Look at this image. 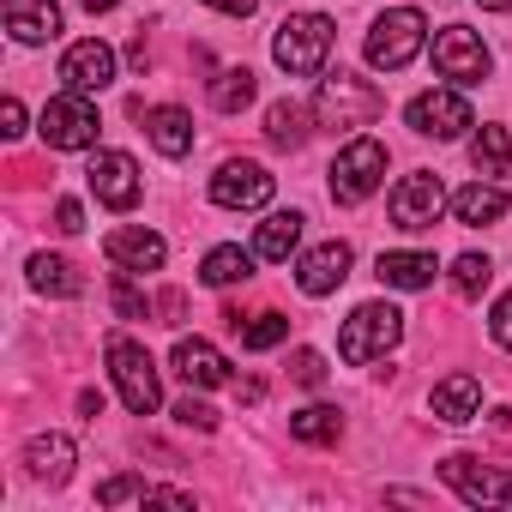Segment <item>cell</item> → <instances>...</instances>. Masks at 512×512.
I'll return each instance as SVG.
<instances>
[{
  "mask_svg": "<svg viewBox=\"0 0 512 512\" xmlns=\"http://www.w3.org/2000/svg\"><path fill=\"white\" fill-rule=\"evenodd\" d=\"M440 211H446V187H440V175H428V169H416V175H404L398 187H392V223L398 229H434L440 223Z\"/></svg>",
  "mask_w": 512,
  "mask_h": 512,
  "instance_id": "cell-9",
  "label": "cell"
},
{
  "mask_svg": "<svg viewBox=\"0 0 512 512\" xmlns=\"http://www.w3.org/2000/svg\"><path fill=\"white\" fill-rule=\"evenodd\" d=\"M169 362H175V374H181L187 386H223V380H229V362H223L205 338H181Z\"/></svg>",
  "mask_w": 512,
  "mask_h": 512,
  "instance_id": "cell-18",
  "label": "cell"
},
{
  "mask_svg": "<svg viewBox=\"0 0 512 512\" xmlns=\"http://www.w3.org/2000/svg\"><path fill=\"white\" fill-rule=\"evenodd\" d=\"M247 103H253V73H247V67H223V73L211 79V109L241 115Z\"/></svg>",
  "mask_w": 512,
  "mask_h": 512,
  "instance_id": "cell-31",
  "label": "cell"
},
{
  "mask_svg": "<svg viewBox=\"0 0 512 512\" xmlns=\"http://www.w3.org/2000/svg\"><path fill=\"white\" fill-rule=\"evenodd\" d=\"M61 79H67L79 97L109 91V85H115V49H109V43H97V37L73 43V49H67V61H61Z\"/></svg>",
  "mask_w": 512,
  "mask_h": 512,
  "instance_id": "cell-14",
  "label": "cell"
},
{
  "mask_svg": "<svg viewBox=\"0 0 512 512\" xmlns=\"http://www.w3.org/2000/svg\"><path fill=\"white\" fill-rule=\"evenodd\" d=\"M482 7H488V13H512V0H482Z\"/></svg>",
  "mask_w": 512,
  "mask_h": 512,
  "instance_id": "cell-43",
  "label": "cell"
},
{
  "mask_svg": "<svg viewBox=\"0 0 512 512\" xmlns=\"http://www.w3.org/2000/svg\"><path fill=\"white\" fill-rule=\"evenodd\" d=\"M55 229H61V235H79V229H85V211H79V199H61V205H55Z\"/></svg>",
  "mask_w": 512,
  "mask_h": 512,
  "instance_id": "cell-37",
  "label": "cell"
},
{
  "mask_svg": "<svg viewBox=\"0 0 512 512\" xmlns=\"http://www.w3.org/2000/svg\"><path fill=\"white\" fill-rule=\"evenodd\" d=\"M488 278H494L488 253H458V260H452V284H458V296H482Z\"/></svg>",
  "mask_w": 512,
  "mask_h": 512,
  "instance_id": "cell-32",
  "label": "cell"
},
{
  "mask_svg": "<svg viewBox=\"0 0 512 512\" xmlns=\"http://www.w3.org/2000/svg\"><path fill=\"white\" fill-rule=\"evenodd\" d=\"M175 422H181V428L211 434V428H217V410H211V404H199V398H181V404H175Z\"/></svg>",
  "mask_w": 512,
  "mask_h": 512,
  "instance_id": "cell-34",
  "label": "cell"
},
{
  "mask_svg": "<svg viewBox=\"0 0 512 512\" xmlns=\"http://www.w3.org/2000/svg\"><path fill=\"white\" fill-rule=\"evenodd\" d=\"M470 163H476V175H512V139H506V127H482L470 139Z\"/></svg>",
  "mask_w": 512,
  "mask_h": 512,
  "instance_id": "cell-29",
  "label": "cell"
},
{
  "mask_svg": "<svg viewBox=\"0 0 512 512\" xmlns=\"http://www.w3.org/2000/svg\"><path fill=\"white\" fill-rule=\"evenodd\" d=\"M380 109H386V97H380V85H368L362 73H326L320 79V97H314V115H320V127H332V133H350V127H368V121H380Z\"/></svg>",
  "mask_w": 512,
  "mask_h": 512,
  "instance_id": "cell-1",
  "label": "cell"
},
{
  "mask_svg": "<svg viewBox=\"0 0 512 512\" xmlns=\"http://www.w3.org/2000/svg\"><path fill=\"white\" fill-rule=\"evenodd\" d=\"M31 284H37L43 296H61V302L85 296V278H79V266H73V260H55V253H37V260H31Z\"/></svg>",
  "mask_w": 512,
  "mask_h": 512,
  "instance_id": "cell-25",
  "label": "cell"
},
{
  "mask_svg": "<svg viewBox=\"0 0 512 512\" xmlns=\"http://www.w3.org/2000/svg\"><path fill=\"white\" fill-rule=\"evenodd\" d=\"M290 434H296V440H308V446H332V440L344 434V416H338L332 404H308V410H296V416H290Z\"/></svg>",
  "mask_w": 512,
  "mask_h": 512,
  "instance_id": "cell-30",
  "label": "cell"
},
{
  "mask_svg": "<svg viewBox=\"0 0 512 512\" xmlns=\"http://www.w3.org/2000/svg\"><path fill=\"white\" fill-rule=\"evenodd\" d=\"M205 7H217V13H229V19H247L260 0H205Z\"/></svg>",
  "mask_w": 512,
  "mask_h": 512,
  "instance_id": "cell-39",
  "label": "cell"
},
{
  "mask_svg": "<svg viewBox=\"0 0 512 512\" xmlns=\"http://www.w3.org/2000/svg\"><path fill=\"white\" fill-rule=\"evenodd\" d=\"M272 175L260 169V163H247V157H229L217 175H211V199L223 205V211H260L266 199H272Z\"/></svg>",
  "mask_w": 512,
  "mask_h": 512,
  "instance_id": "cell-10",
  "label": "cell"
},
{
  "mask_svg": "<svg viewBox=\"0 0 512 512\" xmlns=\"http://www.w3.org/2000/svg\"><path fill=\"white\" fill-rule=\"evenodd\" d=\"M308 103H296V97H284V103H272L266 109V139L278 145V151H302L308 145Z\"/></svg>",
  "mask_w": 512,
  "mask_h": 512,
  "instance_id": "cell-23",
  "label": "cell"
},
{
  "mask_svg": "<svg viewBox=\"0 0 512 512\" xmlns=\"http://www.w3.org/2000/svg\"><path fill=\"white\" fill-rule=\"evenodd\" d=\"M398 338H404V314H398L392 302H362V308L344 320V332H338V356H344L350 368H362V362L386 356Z\"/></svg>",
  "mask_w": 512,
  "mask_h": 512,
  "instance_id": "cell-3",
  "label": "cell"
},
{
  "mask_svg": "<svg viewBox=\"0 0 512 512\" xmlns=\"http://www.w3.org/2000/svg\"><path fill=\"white\" fill-rule=\"evenodd\" d=\"M488 332H494V344H500V350H512V290L494 302V314H488Z\"/></svg>",
  "mask_w": 512,
  "mask_h": 512,
  "instance_id": "cell-35",
  "label": "cell"
},
{
  "mask_svg": "<svg viewBox=\"0 0 512 512\" xmlns=\"http://www.w3.org/2000/svg\"><path fill=\"white\" fill-rule=\"evenodd\" d=\"M434 253H380V266H374V278L380 284H392V290H422V284H434Z\"/></svg>",
  "mask_w": 512,
  "mask_h": 512,
  "instance_id": "cell-22",
  "label": "cell"
},
{
  "mask_svg": "<svg viewBox=\"0 0 512 512\" xmlns=\"http://www.w3.org/2000/svg\"><path fill=\"white\" fill-rule=\"evenodd\" d=\"M0 133H7V139H19V133H25V103H19V97L0 103Z\"/></svg>",
  "mask_w": 512,
  "mask_h": 512,
  "instance_id": "cell-38",
  "label": "cell"
},
{
  "mask_svg": "<svg viewBox=\"0 0 512 512\" xmlns=\"http://www.w3.org/2000/svg\"><path fill=\"white\" fill-rule=\"evenodd\" d=\"M85 13H109V7H121V0H79Z\"/></svg>",
  "mask_w": 512,
  "mask_h": 512,
  "instance_id": "cell-42",
  "label": "cell"
},
{
  "mask_svg": "<svg viewBox=\"0 0 512 512\" xmlns=\"http://www.w3.org/2000/svg\"><path fill=\"white\" fill-rule=\"evenodd\" d=\"M145 133H151V145L163 151V157H187L193 151V115L187 109H145Z\"/></svg>",
  "mask_w": 512,
  "mask_h": 512,
  "instance_id": "cell-19",
  "label": "cell"
},
{
  "mask_svg": "<svg viewBox=\"0 0 512 512\" xmlns=\"http://www.w3.org/2000/svg\"><path fill=\"white\" fill-rule=\"evenodd\" d=\"M506 187H494V181H470L458 199H452V211H458V223H470V229H482V223H494V217H506Z\"/></svg>",
  "mask_w": 512,
  "mask_h": 512,
  "instance_id": "cell-24",
  "label": "cell"
},
{
  "mask_svg": "<svg viewBox=\"0 0 512 512\" xmlns=\"http://www.w3.org/2000/svg\"><path fill=\"white\" fill-rule=\"evenodd\" d=\"M0 19H7L13 43H25V49L61 37V7H55V0H7V7H0Z\"/></svg>",
  "mask_w": 512,
  "mask_h": 512,
  "instance_id": "cell-16",
  "label": "cell"
},
{
  "mask_svg": "<svg viewBox=\"0 0 512 512\" xmlns=\"http://www.w3.org/2000/svg\"><path fill=\"white\" fill-rule=\"evenodd\" d=\"M296 241H302V211H278V217L260 223V235H253V253H260V260H290Z\"/></svg>",
  "mask_w": 512,
  "mask_h": 512,
  "instance_id": "cell-26",
  "label": "cell"
},
{
  "mask_svg": "<svg viewBox=\"0 0 512 512\" xmlns=\"http://www.w3.org/2000/svg\"><path fill=\"white\" fill-rule=\"evenodd\" d=\"M386 175V145L380 139H350L332 163V199L338 205H362Z\"/></svg>",
  "mask_w": 512,
  "mask_h": 512,
  "instance_id": "cell-6",
  "label": "cell"
},
{
  "mask_svg": "<svg viewBox=\"0 0 512 512\" xmlns=\"http://www.w3.org/2000/svg\"><path fill=\"white\" fill-rule=\"evenodd\" d=\"M440 476L458 488V500H470V506H506L512 500V464H482V458H470V452H452V458H440Z\"/></svg>",
  "mask_w": 512,
  "mask_h": 512,
  "instance_id": "cell-7",
  "label": "cell"
},
{
  "mask_svg": "<svg viewBox=\"0 0 512 512\" xmlns=\"http://www.w3.org/2000/svg\"><path fill=\"white\" fill-rule=\"evenodd\" d=\"M229 332L241 338V350H272V344H284V338H290V320H284L278 308H266V314H241Z\"/></svg>",
  "mask_w": 512,
  "mask_h": 512,
  "instance_id": "cell-28",
  "label": "cell"
},
{
  "mask_svg": "<svg viewBox=\"0 0 512 512\" xmlns=\"http://www.w3.org/2000/svg\"><path fill=\"white\" fill-rule=\"evenodd\" d=\"M199 278H205L211 290L247 284V278H253V253H241V247H211V253H205V266H199Z\"/></svg>",
  "mask_w": 512,
  "mask_h": 512,
  "instance_id": "cell-27",
  "label": "cell"
},
{
  "mask_svg": "<svg viewBox=\"0 0 512 512\" xmlns=\"http://www.w3.org/2000/svg\"><path fill=\"white\" fill-rule=\"evenodd\" d=\"M103 247H109V260H115L121 272H157V266L169 260V247H163L157 229H115Z\"/></svg>",
  "mask_w": 512,
  "mask_h": 512,
  "instance_id": "cell-17",
  "label": "cell"
},
{
  "mask_svg": "<svg viewBox=\"0 0 512 512\" xmlns=\"http://www.w3.org/2000/svg\"><path fill=\"white\" fill-rule=\"evenodd\" d=\"M109 374H115L121 404H127L133 416H157L163 386H157V362H151L145 344H133V338H109Z\"/></svg>",
  "mask_w": 512,
  "mask_h": 512,
  "instance_id": "cell-5",
  "label": "cell"
},
{
  "mask_svg": "<svg viewBox=\"0 0 512 512\" xmlns=\"http://www.w3.org/2000/svg\"><path fill=\"white\" fill-rule=\"evenodd\" d=\"M404 115H410V127H416L422 139H458L464 127H476V121H470V103H464L458 91H422Z\"/></svg>",
  "mask_w": 512,
  "mask_h": 512,
  "instance_id": "cell-13",
  "label": "cell"
},
{
  "mask_svg": "<svg viewBox=\"0 0 512 512\" xmlns=\"http://www.w3.org/2000/svg\"><path fill=\"white\" fill-rule=\"evenodd\" d=\"M25 470H31L37 482H67V476H73V440H67V434H37V440L25 446Z\"/></svg>",
  "mask_w": 512,
  "mask_h": 512,
  "instance_id": "cell-21",
  "label": "cell"
},
{
  "mask_svg": "<svg viewBox=\"0 0 512 512\" xmlns=\"http://www.w3.org/2000/svg\"><path fill=\"white\" fill-rule=\"evenodd\" d=\"M344 278H350V241H320L314 253H302V266H296V284L308 296H332Z\"/></svg>",
  "mask_w": 512,
  "mask_h": 512,
  "instance_id": "cell-15",
  "label": "cell"
},
{
  "mask_svg": "<svg viewBox=\"0 0 512 512\" xmlns=\"http://www.w3.org/2000/svg\"><path fill=\"white\" fill-rule=\"evenodd\" d=\"M79 416H85V422H97V416H103V392H91V386H85V392H79Z\"/></svg>",
  "mask_w": 512,
  "mask_h": 512,
  "instance_id": "cell-40",
  "label": "cell"
},
{
  "mask_svg": "<svg viewBox=\"0 0 512 512\" xmlns=\"http://www.w3.org/2000/svg\"><path fill=\"white\" fill-rule=\"evenodd\" d=\"M272 55H278L284 73L314 79V73L326 67V55H332V19H326V13H290V19L278 25Z\"/></svg>",
  "mask_w": 512,
  "mask_h": 512,
  "instance_id": "cell-2",
  "label": "cell"
},
{
  "mask_svg": "<svg viewBox=\"0 0 512 512\" xmlns=\"http://www.w3.org/2000/svg\"><path fill=\"white\" fill-rule=\"evenodd\" d=\"M434 73L452 79V85H482L488 79V49L464 31V25H446L434 37Z\"/></svg>",
  "mask_w": 512,
  "mask_h": 512,
  "instance_id": "cell-12",
  "label": "cell"
},
{
  "mask_svg": "<svg viewBox=\"0 0 512 512\" xmlns=\"http://www.w3.org/2000/svg\"><path fill=\"white\" fill-rule=\"evenodd\" d=\"M85 181H91V193H97L109 211H133V205H139V193H145L139 163H133L127 151H97V157H91V169H85Z\"/></svg>",
  "mask_w": 512,
  "mask_h": 512,
  "instance_id": "cell-11",
  "label": "cell"
},
{
  "mask_svg": "<svg viewBox=\"0 0 512 512\" xmlns=\"http://www.w3.org/2000/svg\"><path fill=\"white\" fill-rule=\"evenodd\" d=\"M97 109L73 91V97H49V109H43V121H37V133H43V145L49 151H85V145H97Z\"/></svg>",
  "mask_w": 512,
  "mask_h": 512,
  "instance_id": "cell-8",
  "label": "cell"
},
{
  "mask_svg": "<svg viewBox=\"0 0 512 512\" xmlns=\"http://www.w3.org/2000/svg\"><path fill=\"white\" fill-rule=\"evenodd\" d=\"M290 374H296V386H308V392L326 386V362H320L314 350H296V356H290Z\"/></svg>",
  "mask_w": 512,
  "mask_h": 512,
  "instance_id": "cell-33",
  "label": "cell"
},
{
  "mask_svg": "<svg viewBox=\"0 0 512 512\" xmlns=\"http://www.w3.org/2000/svg\"><path fill=\"white\" fill-rule=\"evenodd\" d=\"M157 314H163V326H181V296H175V290H169V296H163V302H157Z\"/></svg>",
  "mask_w": 512,
  "mask_h": 512,
  "instance_id": "cell-41",
  "label": "cell"
},
{
  "mask_svg": "<svg viewBox=\"0 0 512 512\" xmlns=\"http://www.w3.org/2000/svg\"><path fill=\"white\" fill-rule=\"evenodd\" d=\"M476 410H482V380L476 374H452V380L434 386V416L440 422H476Z\"/></svg>",
  "mask_w": 512,
  "mask_h": 512,
  "instance_id": "cell-20",
  "label": "cell"
},
{
  "mask_svg": "<svg viewBox=\"0 0 512 512\" xmlns=\"http://www.w3.org/2000/svg\"><path fill=\"white\" fill-rule=\"evenodd\" d=\"M115 314H121V320H151V302H145L139 290H127V284H115Z\"/></svg>",
  "mask_w": 512,
  "mask_h": 512,
  "instance_id": "cell-36",
  "label": "cell"
},
{
  "mask_svg": "<svg viewBox=\"0 0 512 512\" xmlns=\"http://www.w3.org/2000/svg\"><path fill=\"white\" fill-rule=\"evenodd\" d=\"M422 43H428V19H422L416 7H392V13H380L374 31H368V67L398 73V67H410V61L422 55Z\"/></svg>",
  "mask_w": 512,
  "mask_h": 512,
  "instance_id": "cell-4",
  "label": "cell"
}]
</instances>
